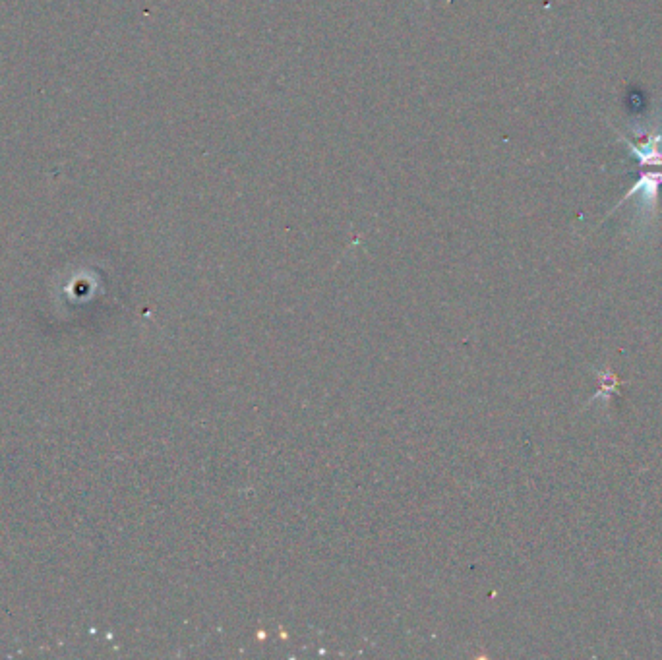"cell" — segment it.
Returning <instances> with one entry per match:
<instances>
[{
    "label": "cell",
    "mask_w": 662,
    "mask_h": 660,
    "mask_svg": "<svg viewBox=\"0 0 662 660\" xmlns=\"http://www.w3.org/2000/svg\"><path fill=\"white\" fill-rule=\"evenodd\" d=\"M662 173H641V177L626 192V196L612 208L610 213L622 208L630 198L639 196V208L645 211V217H653L659 211V194H661Z\"/></svg>",
    "instance_id": "6da1fadb"
},
{
    "label": "cell",
    "mask_w": 662,
    "mask_h": 660,
    "mask_svg": "<svg viewBox=\"0 0 662 660\" xmlns=\"http://www.w3.org/2000/svg\"><path fill=\"white\" fill-rule=\"evenodd\" d=\"M622 142L628 146L630 153L637 159L639 169L662 167V134H647V140L639 146L626 138H622Z\"/></svg>",
    "instance_id": "7a4b0ae2"
}]
</instances>
